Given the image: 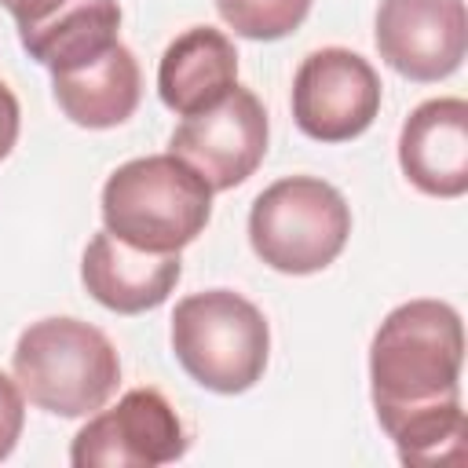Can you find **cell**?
<instances>
[{"instance_id":"3957f363","label":"cell","mask_w":468,"mask_h":468,"mask_svg":"<svg viewBox=\"0 0 468 468\" xmlns=\"http://www.w3.org/2000/svg\"><path fill=\"white\" fill-rule=\"evenodd\" d=\"M11 366L22 395L55 417H91L121 384L117 347L80 318H40L22 329Z\"/></svg>"},{"instance_id":"e0dca14e","label":"cell","mask_w":468,"mask_h":468,"mask_svg":"<svg viewBox=\"0 0 468 468\" xmlns=\"http://www.w3.org/2000/svg\"><path fill=\"white\" fill-rule=\"evenodd\" d=\"M18 128H22V110L15 91L0 80V161L11 154V146L18 143Z\"/></svg>"},{"instance_id":"8992f818","label":"cell","mask_w":468,"mask_h":468,"mask_svg":"<svg viewBox=\"0 0 468 468\" xmlns=\"http://www.w3.org/2000/svg\"><path fill=\"white\" fill-rule=\"evenodd\" d=\"M186 453V431L157 388H132L73 435V468H157Z\"/></svg>"},{"instance_id":"ba28073f","label":"cell","mask_w":468,"mask_h":468,"mask_svg":"<svg viewBox=\"0 0 468 468\" xmlns=\"http://www.w3.org/2000/svg\"><path fill=\"white\" fill-rule=\"evenodd\" d=\"M168 154L201 172L212 190H234L267 154V110L256 91L234 84L216 106L183 117L168 139Z\"/></svg>"},{"instance_id":"30bf717a","label":"cell","mask_w":468,"mask_h":468,"mask_svg":"<svg viewBox=\"0 0 468 468\" xmlns=\"http://www.w3.org/2000/svg\"><path fill=\"white\" fill-rule=\"evenodd\" d=\"M399 165L406 179L431 197H461L468 190V102L428 99L399 135Z\"/></svg>"},{"instance_id":"277c9868","label":"cell","mask_w":468,"mask_h":468,"mask_svg":"<svg viewBox=\"0 0 468 468\" xmlns=\"http://www.w3.org/2000/svg\"><path fill=\"white\" fill-rule=\"evenodd\" d=\"M172 351L190 380L216 395L249 391L271 355L263 311L234 289L190 292L172 311Z\"/></svg>"},{"instance_id":"52a82bcc","label":"cell","mask_w":468,"mask_h":468,"mask_svg":"<svg viewBox=\"0 0 468 468\" xmlns=\"http://www.w3.org/2000/svg\"><path fill=\"white\" fill-rule=\"evenodd\" d=\"M380 110V77L358 51L318 48L292 77V121L318 143L362 135Z\"/></svg>"},{"instance_id":"7a4b0ae2","label":"cell","mask_w":468,"mask_h":468,"mask_svg":"<svg viewBox=\"0 0 468 468\" xmlns=\"http://www.w3.org/2000/svg\"><path fill=\"white\" fill-rule=\"evenodd\" d=\"M212 219V186L176 154L124 161L102 186V223L143 252H179Z\"/></svg>"},{"instance_id":"5b68a950","label":"cell","mask_w":468,"mask_h":468,"mask_svg":"<svg viewBox=\"0 0 468 468\" xmlns=\"http://www.w3.org/2000/svg\"><path fill=\"white\" fill-rule=\"evenodd\" d=\"M351 234L344 194L318 176H285L271 183L249 212L252 252L282 274H314L329 267Z\"/></svg>"},{"instance_id":"5bb4252c","label":"cell","mask_w":468,"mask_h":468,"mask_svg":"<svg viewBox=\"0 0 468 468\" xmlns=\"http://www.w3.org/2000/svg\"><path fill=\"white\" fill-rule=\"evenodd\" d=\"M121 7L117 0H62L48 18L18 29L29 58L51 73L84 66L117 44Z\"/></svg>"},{"instance_id":"2e32d148","label":"cell","mask_w":468,"mask_h":468,"mask_svg":"<svg viewBox=\"0 0 468 468\" xmlns=\"http://www.w3.org/2000/svg\"><path fill=\"white\" fill-rule=\"evenodd\" d=\"M22 424H26V406H22V388L0 373V461L15 450L18 435H22Z\"/></svg>"},{"instance_id":"4fadbf2b","label":"cell","mask_w":468,"mask_h":468,"mask_svg":"<svg viewBox=\"0 0 468 468\" xmlns=\"http://www.w3.org/2000/svg\"><path fill=\"white\" fill-rule=\"evenodd\" d=\"M51 91L58 110L80 128H117L124 124L143 95V73L135 55L117 40L99 58L51 73Z\"/></svg>"},{"instance_id":"6da1fadb","label":"cell","mask_w":468,"mask_h":468,"mask_svg":"<svg viewBox=\"0 0 468 468\" xmlns=\"http://www.w3.org/2000/svg\"><path fill=\"white\" fill-rule=\"evenodd\" d=\"M464 329L446 300L399 303L369 344V391L402 464H446L464 453Z\"/></svg>"},{"instance_id":"ac0fdd59","label":"cell","mask_w":468,"mask_h":468,"mask_svg":"<svg viewBox=\"0 0 468 468\" xmlns=\"http://www.w3.org/2000/svg\"><path fill=\"white\" fill-rule=\"evenodd\" d=\"M0 4L11 11V18L18 22V29H26V26H33V22L48 18L62 0H0Z\"/></svg>"},{"instance_id":"8fae6325","label":"cell","mask_w":468,"mask_h":468,"mask_svg":"<svg viewBox=\"0 0 468 468\" xmlns=\"http://www.w3.org/2000/svg\"><path fill=\"white\" fill-rule=\"evenodd\" d=\"M183 274L179 252H143L99 230L80 260V282L102 307L117 314H143L161 307Z\"/></svg>"},{"instance_id":"9a60e30c","label":"cell","mask_w":468,"mask_h":468,"mask_svg":"<svg viewBox=\"0 0 468 468\" xmlns=\"http://www.w3.org/2000/svg\"><path fill=\"white\" fill-rule=\"evenodd\" d=\"M219 18L249 40H282L311 11V0H216Z\"/></svg>"},{"instance_id":"9c48e42d","label":"cell","mask_w":468,"mask_h":468,"mask_svg":"<svg viewBox=\"0 0 468 468\" xmlns=\"http://www.w3.org/2000/svg\"><path fill=\"white\" fill-rule=\"evenodd\" d=\"M468 48L464 0H380L377 51L380 58L420 84L461 69Z\"/></svg>"},{"instance_id":"7c38bea8","label":"cell","mask_w":468,"mask_h":468,"mask_svg":"<svg viewBox=\"0 0 468 468\" xmlns=\"http://www.w3.org/2000/svg\"><path fill=\"white\" fill-rule=\"evenodd\" d=\"M238 84V51L227 33L212 26H190L179 33L157 66V91L161 102L179 113H201L216 106Z\"/></svg>"}]
</instances>
